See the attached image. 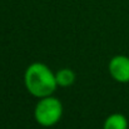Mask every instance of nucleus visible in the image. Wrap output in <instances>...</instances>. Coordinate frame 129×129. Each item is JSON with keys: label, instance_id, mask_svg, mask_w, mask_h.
<instances>
[{"label": "nucleus", "instance_id": "4", "mask_svg": "<svg viewBox=\"0 0 129 129\" xmlns=\"http://www.w3.org/2000/svg\"><path fill=\"white\" fill-rule=\"evenodd\" d=\"M103 129H128V120L124 114L113 113L105 118Z\"/></svg>", "mask_w": 129, "mask_h": 129}, {"label": "nucleus", "instance_id": "5", "mask_svg": "<svg viewBox=\"0 0 129 129\" xmlns=\"http://www.w3.org/2000/svg\"><path fill=\"white\" fill-rule=\"evenodd\" d=\"M55 78H56L58 86L68 88V86L74 84V82H75V73L72 69H69V68H63V69H60V70H58L55 73Z\"/></svg>", "mask_w": 129, "mask_h": 129}, {"label": "nucleus", "instance_id": "2", "mask_svg": "<svg viewBox=\"0 0 129 129\" xmlns=\"http://www.w3.org/2000/svg\"><path fill=\"white\" fill-rule=\"evenodd\" d=\"M34 117L42 127H53L63 117V104L51 95L40 98L34 109Z\"/></svg>", "mask_w": 129, "mask_h": 129}, {"label": "nucleus", "instance_id": "3", "mask_svg": "<svg viewBox=\"0 0 129 129\" xmlns=\"http://www.w3.org/2000/svg\"><path fill=\"white\" fill-rule=\"evenodd\" d=\"M110 77L119 83L129 82V58L125 55H115L110 59L109 65Z\"/></svg>", "mask_w": 129, "mask_h": 129}, {"label": "nucleus", "instance_id": "1", "mask_svg": "<svg viewBox=\"0 0 129 129\" xmlns=\"http://www.w3.org/2000/svg\"><path fill=\"white\" fill-rule=\"evenodd\" d=\"M24 83L28 91L37 98H44L53 95L56 90L58 83L55 73L44 63H31L24 74Z\"/></svg>", "mask_w": 129, "mask_h": 129}]
</instances>
